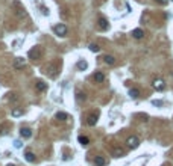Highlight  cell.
Here are the masks:
<instances>
[{"label":"cell","instance_id":"ba28073f","mask_svg":"<svg viewBox=\"0 0 173 166\" xmlns=\"http://www.w3.org/2000/svg\"><path fill=\"white\" fill-rule=\"evenodd\" d=\"M20 136L23 139H29V137H32V130L28 127H21L20 128Z\"/></svg>","mask_w":173,"mask_h":166},{"label":"cell","instance_id":"8fae6325","mask_svg":"<svg viewBox=\"0 0 173 166\" xmlns=\"http://www.w3.org/2000/svg\"><path fill=\"white\" fill-rule=\"evenodd\" d=\"M24 158H26V160H28L29 163H35V160H37V158H35V154H34L32 151H26V152H24Z\"/></svg>","mask_w":173,"mask_h":166},{"label":"cell","instance_id":"7402d4cb","mask_svg":"<svg viewBox=\"0 0 173 166\" xmlns=\"http://www.w3.org/2000/svg\"><path fill=\"white\" fill-rule=\"evenodd\" d=\"M90 50H91L93 53H99V51H100V47H99L97 44H91V45H90Z\"/></svg>","mask_w":173,"mask_h":166},{"label":"cell","instance_id":"d4e9b609","mask_svg":"<svg viewBox=\"0 0 173 166\" xmlns=\"http://www.w3.org/2000/svg\"><path fill=\"white\" fill-rule=\"evenodd\" d=\"M41 11H43V14H44V15H47V14H49V9H47V8H44V6H41Z\"/></svg>","mask_w":173,"mask_h":166},{"label":"cell","instance_id":"2e32d148","mask_svg":"<svg viewBox=\"0 0 173 166\" xmlns=\"http://www.w3.org/2000/svg\"><path fill=\"white\" fill-rule=\"evenodd\" d=\"M132 36H134L135 39H141V38L144 36V32H143V29H135L134 32H132Z\"/></svg>","mask_w":173,"mask_h":166},{"label":"cell","instance_id":"603a6c76","mask_svg":"<svg viewBox=\"0 0 173 166\" xmlns=\"http://www.w3.org/2000/svg\"><path fill=\"white\" fill-rule=\"evenodd\" d=\"M129 95H131L132 98H137V97L140 95V92H138V89H131V91H129Z\"/></svg>","mask_w":173,"mask_h":166},{"label":"cell","instance_id":"f1b7e54d","mask_svg":"<svg viewBox=\"0 0 173 166\" xmlns=\"http://www.w3.org/2000/svg\"><path fill=\"white\" fill-rule=\"evenodd\" d=\"M172 2H173V0H172Z\"/></svg>","mask_w":173,"mask_h":166},{"label":"cell","instance_id":"6da1fadb","mask_svg":"<svg viewBox=\"0 0 173 166\" xmlns=\"http://www.w3.org/2000/svg\"><path fill=\"white\" fill-rule=\"evenodd\" d=\"M43 56H44V49L41 45H35L29 50V59H32V61H39V59H43Z\"/></svg>","mask_w":173,"mask_h":166},{"label":"cell","instance_id":"9c48e42d","mask_svg":"<svg viewBox=\"0 0 173 166\" xmlns=\"http://www.w3.org/2000/svg\"><path fill=\"white\" fill-rule=\"evenodd\" d=\"M97 26H99V29H100V30H108V29H109V24H108V21H106V20H105L103 17L99 18Z\"/></svg>","mask_w":173,"mask_h":166},{"label":"cell","instance_id":"52a82bcc","mask_svg":"<svg viewBox=\"0 0 173 166\" xmlns=\"http://www.w3.org/2000/svg\"><path fill=\"white\" fill-rule=\"evenodd\" d=\"M152 86H154V89H156V91H164L165 89V82L163 79H155Z\"/></svg>","mask_w":173,"mask_h":166},{"label":"cell","instance_id":"83f0119b","mask_svg":"<svg viewBox=\"0 0 173 166\" xmlns=\"http://www.w3.org/2000/svg\"><path fill=\"white\" fill-rule=\"evenodd\" d=\"M6 166H15V165H6Z\"/></svg>","mask_w":173,"mask_h":166},{"label":"cell","instance_id":"9a60e30c","mask_svg":"<svg viewBox=\"0 0 173 166\" xmlns=\"http://www.w3.org/2000/svg\"><path fill=\"white\" fill-rule=\"evenodd\" d=\"M76 66H78V70H81V71H85L86 68H88V64H86V61H84V59H81V61H78Z\"/></svg>","mask_w":173,"mask_h":166},{"label":"cell","instance_id":"5b68a950","mask_svg":"<svg viewBox=\"0 0 173 166\" xmlns=\"http://www.w3.org/2000/svg\"><path fill=\"white\" fill-rule=\"evenodd\" d=\"M26 64H28V61H26L24 57H15L12 66H14L15 70H21V68H24V66H26Z\"/></svg>","mask_w":173,"mask_h":166},{"label":"cell","instance_id":"3957f363","mask_svg":"<svg viewBox=\"0 0 173 166\" xmlns=\"http://www.w3.org/2000/svg\"><path fill=\"white\" fill-rule=\"evenodd\" d=\"M53 32H55L58 36H67V33H69V29H67V26H65V24L59 23V24H56L55 27H53Z\"/></svg>","mask_w":173,"mask_h":166},{"label":"cell","instance_id":"8992f818","mask_svg":"<svg viewBox=\"0 0 173 166\" xmlns=\"http://www.w3.org/2000/svg\"><path fill=\"white\" fill-rule=\"evenodd\" d=\"M126 145H128L129 148H137L138 145H140V141H138V137L137 136H129L128 139H126Z\"/></svg>","mask_w":173,"mask_h":166},{"label":"cell","instance_id":"5bb4252c","mask_svg":"<svg viewBox=\"0 0 173 166\" xmlns=\"http://www.w3.org/2000/svg\"><path fill=\"white\" fill-rule=\"evenodd\" d=\"M103 62L106 65H114L116 64V57L111 56V55H106V56H103Z\"/></svg>","mask_w":173,"mask_h":166},{"label":"cell","instance_id":"277c9868","mask_svg":"<svg viewBox=\"0 0 173 166\" xmlns=\"http://www.w3.org/2000/svg\"><path fill=\"white\" fill-rule=\"evenodd\" d=\"M14 8H15V15H17V17H20V18L28 17V12H26L24 6H21L18 2H14Z\"/></svg>","mask_w":173,"mask_h":166},{"label":"cell","instance_id":"ffe728a7","mask_svg":"<svg viewBox=\"0 0 173 166\" xmlns=\"http://www.w3.org/2000/svg\"><path fill=\"white\" fill-rule=\"evenodd\" d=\"M112 156H114V157H123L125 151L122 148H114V150H112Z\"/></svg>","mask_w":173,"mask_h":166},{"label":"cell","instance_id":"7c38bea8","mask_svg":"<svg viewBox=\"0 0 173 166\" xmlns=\"http://www.w3.org/2000/svg\"><path fill=\"white\" fill-rule=\"evenodd\" d=\"M96 122H97V113L88 115V118H86V124L88 125H96Z\"/></svg>","mask_w":173,"mask_h":166},{"label":"cell","instance_id":"e0dca14e","mask_svg":"<svg viewBox=\"0 0 173 166\" xmlns=\"http://www.w3.org/2000/svg\"><path fill=\"white\" fill-rule=\"evenodd\" d=\"M67 118H69V115L65 113V112H58L55 115V119H58V121H65Z\"/></svg>","mask_w":173,"mask_h":166},{"label":"cell","instance_id":"484cf974","mask_svg":"<svg viewBox=\"0 0 173 166\" xmlns=\"http://www.w3.org/2000/svg\"><path fill=\"white\" fill-rule=\"evenodd\" d=\"M14 145H15V148H20V147H21V142H20V141H15Z\"/></svg>","mask_w":173,"mask_h":166},{"label":"cell","instance_id":"7a4b0ae2","mask_svg":"<svg viewBox=\"0 0 173 166\" xmlns=\"http://www.w3.org/2000/svg\"><path fill=\"white\" fill-rule=\"evenodd\" d=\"M43 72H44V74H47L49 77H56V74H58V65L50 62V64H47L43 68Z\"/></svg>","mask_w":173,"mask_h":166},{"label":"cell","instance_id":"30bf717a","mask_svg":"<svg viewBox=\"0 0 173 166\" xmlns=\"http://www.w3.org/2000/svg\"><path fill=\"white\" fill-rule=\"evenodd\" d=\"M35 88H37V91H39V92H44V91H47V83H44L43 80H38V82L35 83Z\"/></svg>","mask_w":173,"mask_h":166},{"label":"cell","instance_id":"44dd1931","mask_svg":"<svg viewBox=\"0 0 173 166\" xmlns=\"http://www.w3.org/2000/svg\"><path fill=\"white\" fill-rule=\"evenodd\" d=\"M78 141H79V143H81V145H84V147L90 143V139L86 137V136H79V137H78Z\"/></svg>","mask_w":173,"mask_h":166},{"label":"cell","instance_id":"cb8c5ba5","mask_svg":"<svg viewBox=\"0 0 173 166\" xmlns=\"http://www.w3.org/2000/svg\"><path fill=\"white\" fill-rule=\"evenodd\" d=\"M76 98L79 100V101H82V100H85V98H86V95H85V94H82V92H78V94H76Z\"/></svg>","mask_w":173,"mask_h":166},{"label":"cell","instance_id":"d6986e66","mask_svg":"<svg viewBox=\"0 0 173 166\" xmlns=\"http://www.w3.org/2000/svg\"><path fill=\"white\" fill-rule=\"evenodd\" d=\"M11 115L14 116V118L23 116V110H21V109H18V107H15V109H12V110H11Z\"/></svg>","mask_w":173,"mask_h":166},{"label":"cell","instance_id":"ac0fdd59","mask_svg":"<svg viewBox=\"0 0 173 166\" xmlns=\"http://www.w3.org/2000/svg\"><path fill=\"white\" fill-rule=\"evenodd\" d=\"M94 165H96V166H105V165H106V160H105L103 157L97 156V157L94 158Z\"/></svg>","mask_w":173,"mask_h":166},{"label":"cell","instance_id":"4316f807","mask_svg":"<svg viewBox=\"0 0 173 166\" xmlns=\"http://www.w3.org/2000/svg\"><path fill=\"white\" fill-rule=\"evenodd\" d=\"M156 2H158V3H163V5H165V3H167V0H156Z\"/></svg>","mask_w":173,"mask_h":166},{"label":"cell","instance_id":"4fadbf2b","mask_svg":"<svg viewBox=\"0 0 173 166\" xmlns=\"http://www.w3.org/2000/svg\"><path fill=\"white\" fill-rule=\"evenodd\" d=\"M93 79H94L96 83H102V82L105 80V74H103V72H100V71H97L96 74L93 76Z\"/></svg>","mask_w":173,"mask_h":166}]
</instances>
